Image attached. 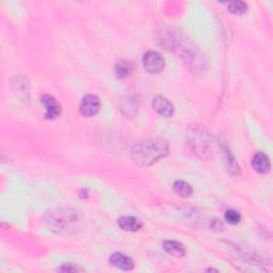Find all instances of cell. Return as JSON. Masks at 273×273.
<instances>
[{
  "instance_id": "1",
  "label": "cell",
  "mask_w": 273,
  "mask_h": 273,
  "mask_svg": "<svg viewBox=\"0 0 273 273\" xmlns=\"http://www.w3.org/2000/svg\"><path fill=\"white\" fill-rule=\"evenodd\" d=\"M169 153L170 147L165 139L151 138L136 143L130 150V156L138 166L149 167L168 156Z\"/></svg>"
},
{
  "instance_id": "2",
  "label": "cell",
  "mask_w": 273,
  "mask_h": 273,
  "mask_svg": "<svg viewBox=\"0 0 273 273\" xmlns=\"http://www.w3.org/2000/svg\"><path fill=\"white\" fill-rule=\"evenodd\" d=\"M48 223L52 228L57 229L59 232H70L74 225L78 223V218L75 214H71L70 211L62 213V210H59L58 213L51 215Z\"/></svg>"
},
{
  "instance_id": "3",
  "label": "cell",
  "mask_w": 273,
  "mask_h": 273,
  "mask_svg": "<svg viewBox=\"0 0 273 273\" xmlns=\"http://www.w3.org/2000/svg\"><path fill=\"white\" fill-rule=\"evenodd\" d=\"M144 69L150 74H159L166 68V61L162 54L156 50H148L142 58Z\"/></svg>"
},
{
  "instance_id": "4",
  "label": "cell",
  "mask_w": 273,
  "mask_h": 273,
  "mask_svg": "<svg viewBox=\"0 0 273 273\" xmlns=\"http://www.w3.org/2000/svg\"><path fill=\"white\" fill-rule=\"evenodd\" d=\"M101 109V101L96 95L88 94L85 95L80 104V113L85 117H91L98 113Z\"/></svg>"
},
{
  "instance_id": "5",
  "label": "cell",
  "mask_w": 273,
  "mask_h": 273,
  "mask_svg": "<svg viewBox=\"0 0 273 273\" xmlns=\"http://www.w3.org/2000/svg\"><path fill=\"white\" fill-rule=\"evenodd\" d=\"M41 103L45 107L46 112L45 117L48 119H53L58 117L61 114V105L53 96H50L48 94H44L41 96Z\"/></svg>"
},
{
  "instance_id": "6",
  "label": "cell",
  "mask_w": 273,
  "mask_h": 273,
  "mask_svg": "<svg viewBox=\"0 0 273 273\" xmlns=\"http://www.w3.org/2000/svg\"><path fill=\"white\" fill-rule=\"evenodd\" d=\"M153 108L154 110L165 117H170L174 114V106L172 103L168 100V98L163 97L161 95L155 96L154 100H153Z\"/></svg>"
},
{
  "instance_id": "7",
  "label": "cell",
  "mask_w": 273,
  "mask_h": 273,
  "mask_svg": "<svg viewBox=\"0 0 273 273\" xmlns=\"http://www.w3.org/2000/svg\"><path fill=\"white\" fill-rule=\"evenodd\" d=\"M109 263L113 267L124 271H130L135 268V261L129 256L119 252L111 254L110 257H109Z\"/></svg>"
},
{
  "instance_id": "8",
  "label": "cell",
  "mask_w": 273,
  "mask_h": 273,
  "mask_svg": "<svg viewBox=\"0 0 273 273\" xmlns=\"http://www.w3.org/2000/svg\"><path fill=\"white\" fill-rule=\"evenodd\" d=\"M252 168L259 174H267L271 170V162L265 153H256L252 158Z\"/></svg>"
},
{
  "instance_id": "9",
  "label": "cell",
  "mask_w": 273,
  "mask_h": 273,
  "mask_svg": "<svg viewBox=\"0 0 273 273\" xmlns=\"http://www.w3.org/2000/svg\"><path fill=\"white\" fill-rule=\"evenodd\" d=\"M117 224L123 229V231L132 232V233L138 232L142 227H143V223H142V221L133 216L121 217L117 220Z\"/></svg>"
},
{
  "instance_id": "10",
  "label": "cell",
  "mask_w": 273,
  "mask_h": 273,
  "mask_svg": "<svg viewBox=\"0 0 273 273\" xmlns=\"http://www.w3.org/2000/svg\"><path fill=\"white\" fill-rule=\"evenodd\" d=\"M163 250L174 257H184L186 255V248L181 242L175 241V240H167L162 245Z\"/></svg>"
},
{
  "instance_id": "11",
  "label": "cell",
  "mask_w": 273,
  "mask_h": 273,
  "mask_svg": "<svg viewBox=\"0 0 273 273\" xmlns=\"http://www.w3.org/2000/svg\"><path fill=\"white\" fill-rule=\"evenodd\" d=\"M114 71H115V75L117 78L125 79L133 74L134 65L126 60H118L115 64Z\"/></svg>"
},
{
  "instance_id": "12",
  "label": "cell",
  "mask_w": 273,
  "mask_h": 273,
  "mask_svg": "<svg viewBox=\"0 0 273 273\" xmlns=\"http://www.w3.org/2000/svg\"><path fill=\"white\" fill-rule=\"evenodd\" d=\"M173 190L181 198H190L193 193L192 186L185 180H176L174 183Z\"/></svg>"
},
{
  "instance_id": "13",
  "label": "cell",
  "mask_w": 273,
  "mask_h": 273,
  "mask_svg": "<svg viewBox=\"0 0 273 273\" xmlns=\"http://www.w3.org/2000/svg\"><path fill=\"white\" fill-rule=\"evenodd\" d=\"M223 153H224L223 155H224V160H225V166H226L228 172L233 174V175H235V174L237 175V174L240 173V167L238 166L237 161L235 160L234 156L232 155L231 150L227 148V146H224Z\"/></svg>"
},
{
  "instance_id": "14",
  "label": "cell",
  "mask_w": 273,
  "mask_h": 273,
  "mask_svg": "<svg viewBox=\"0 0 273 273\" xmlns=\"http://www.w3.org/2000/svg\"><path fill=\"white\" fill-rule=\"evenodd\" d=\"M228 11L233 14H236V15H242L244 13L247 12L248 10V6L246 3L244 2H231L228 3Z\"/></svg>"
},
{
  "instance_id": "15",
  "label": "cell",
  "mask_w": 273,
  "mask_h": 273,
  "mask_svg": "<svg viewBox=\"0 0 273 273\" xmlns=\"http://www.w3.org/2000/svg\"><path fill=\"white\" fill-rule=\"evenodd\" d=\"M224 219L227 223L236 225L240 221H241V215H240L237 210L235 209H228L224 214Z\"/></svg>"
},
{
  "instance_id": "16",
  "label": "cell",
  "mask_w": 273,
  "mask_h": 273,
  "mask_svg": "<svg viewBox=\"0 0 273 273\" xmlns=\"http://www.w3.org/2000/svg\"><path fill=\"white\" fill-rule=\"evenodd\" d=\"M83 269L77 267L74 264H63L61 268H59V271L62 272H78V271H82Z\"/></svg>"
},
{
  "instance_id": "17",
  "label": "cell",
  "mask_w": 273,
  "mask_h": 273,
  "mask_svg": "<svg viewBox=\"0 0 273 273\" xmlns=\"http://www.w3.org/2000/svg\"><path fill=\"white\" fill-rule=\"evenodd\" d=\"M207 271H218V270H216V269H208Z\"/></svg>"
}]
</instances>
